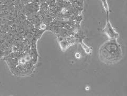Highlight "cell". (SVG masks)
Here are the masks:
<instances>
[{"instance_id": "1", "label": "cell", "mask_w": 127, "mask_h": 96, "mask_svg": "<svg viewBox=\"0 0 127 96\" xmlns=\"http://www.w3.org/2000/svg\"><path fill=\"white\" fill-rule=\"evenodd\" d=\"M98 57L106 64H114L120 62L123 57V50L117 39H109L103 43L98 50Z\"/></svg>"}, {"instance_id": "4", "label": "cell", "mask_w": 127, "mask_h": 96, "mask_svg": "<svg viewBox=\"0 0 127 96\" xmlns=\"http://www.w3.org/2000/svg\"><path fill=\"white\" fill-rule=\"evenodd\" d=\"M102 1L103 2V7H104L105 11L108 13L109 12V6H108V4H107V3H106V0H102Z\"/></svg>"}, {"instance_id": "3", "label": "cell", "mask_w": 127, "mask_h": 96, "mask_svg": "<svg viewBox=\"0 0 127 96\" xmlns=\"http://www.w3.org/2000/svg\"><path fill=\"white\" fill-rule=\"evenodd\" d=\"M81 44H82V47L83 48V49H84V50L86 51V53L87 54H90L92 53V48H90L89 47L87 46L84 43H83V42L81 43Z\"/></svg>"}, {"instance_id": "2", "label": "cell", "mask_w": 127, "mask_h": 96, "mask_svg": "<svg viewBox=\"0 0 127 96\" xmlns=\"http://www.w3.org/2000/svg\"><path fill=\"white\" fill-rule=\"evenodd\" d=\"M102 31L106 36L109 39H118L119 37V34L115 30L114 28L111 25L109 19L106 22V24Z\"/></svg>"}]
</instances>
